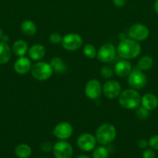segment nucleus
I'll return each instance as SVG.
<instances>
[{"label": "nucleus", "instance_id": "f257e3e1", "mask_svg": "<svg viewBox=\"0 0 158 158\" xmlns=\"http://www.w3.org/2000/svg\"><path fill=\"white\" fill-rule=\"evenodd\" d=\"M117 54L122 60H131L137 57L141 52V46L132 39L121 40L117 46Z\"/></svg>", "mask_w": 158, "mask_h": 158}, {"label": "nucleus", "instance_id": "f03ea898", "mask_svg": "<svg viewBox=\"0 0 158 158\" xmlns=\"http://www.w3.org/2000/svg\"><path fill=\"white\" fill-rule=\"evenodd\" d=\"M118 98L120 106L126 110L136 109L141 103L140 94L133 88L122 91Z\"/></svg>", "mask_w": 158, "mask_h": 158}, {"label": "nucleus", "instance_id": "7ed1b4c3", "mask_svg": "<svg viewBox=\"0 0 158 158\" xmlns=\"http://www.w3.org/2000/svg\"><path fill=\"white\" fill-rule=\"evenodd\" d=\"M116 137V127L111 123H104L101 125L95 132L97 142L102 145L110 144Z\"/></svg>", "mask_w": 158, "mask_h": 158}, {"label": "nucleus", "instance_id": "20e7f679", "mask_svg": "<svg viewBox=\"0 0 158 158\" xmlns=\"http://www.w3.org/2000/svg\"><path fill=\"white\" fill-rule=\"evenodd\" d=\"M30 71L33 77L39 81L47 80L50 78L54 73L50 64L43 61L37 62L33 65Z\"/></svg>", "mask_w": 158, "mask_h": 158}, {"label": "nucleus", "instance_id": "39448f33", "mask_svg": "<svg viewBox=\"0 0 158 158\" xmlns=\"http://www.w3.org/2000/svg\"><path fill=\"white\" fill-rule=\"evenodd\" d=\"M147 82V76L138 66L133 68L128 77V83L134 89H140L146 86Z\"/></svg>", "mask_w": 158, "mask_h": 158}, {"label": "nucleus", "instance_id": "423d86ee", "mask_svg": "<svg viewBox=\"0 0 158 158\" xmlns=\"http://www.w3.org/2000/svg\"><path fill=\"white\" fill-rule=\"evenodd\" d=\"M83 43L81 36L77 33H68L62 38L61 45L65 50H77Z\"/></svg>", "mask_w": 158, "mask_h": 158}, {"label": "nucleus", "instance_id": "0eeeda50", "mask_svg": "<svg viewBox=\"0 0 158 158\" xmlns=\"http://www.w3.org/2000/svg\"><path fill=\"white\" fill-rule=\"evenodd\" d=\"M116 47L111 43H105L102 45L97 52V58L102 63H108L112 61L116 56Z\"/></svg>", "mask_w": 158, "mask_h": 158}, {"label": "nucleus", "instance_id": "6e6552de", "mask_svg": "<svg viewBox=\"0 0 158 158\" xmlns=\"http://www.w3.org/2000/svg\"><path fill=\"white\" fill-rule=\"evenodd\" d=\"M128 34L130 39L139 42L147 40L149 36L150 32H149L148 28L144 26L143 24L136 23L130 26L128 31Z\"/></svg>", "mask_w": 158, "mask_h": 158}, {"label": "nucleus", "instance_id": "1a4fd4ad", "mask_svg": "<svg viewBox=\"0 0 158 158\" xmlns=\"http://www.w3.org/2000/svg\"><path fill=\"white\" fill-rule=\"evenodd\" d=\"M122 92V87L120 83L115 80H109L105 82L102 87V93L106 98L113 100L120 95Z\"/></svg>", "mask_w": 158, "mask_h": 158}, {"label": "nucleus", "instance_id": "9d476101", "mask_svg": "<svg viewBox=\"0 0 158 158\" xmlns=\"http://www.w3.org/2000/svg\"><path fill=\"white\" fill-rule=\"evenodd\" d=\"M102 93V86L100 82L96 79H91L86 83L85 94L88 99L97 100Z\"/></svg>", "mask_w": 158, "mask_h": 158}, {"label": "nucleus", "instance_id": "9b49d317", "mask_svg": "<svg viewBox=\"0 0 158 158\" xmlns=\"http://www.w3.org/2000/svg\"><path fill=\"white\" fill-rule=\"evenodd\" d=\"M53 151L56 158H71L73 148L71 143L64 140H60L54 144Z\"/></svg>", "mask_w": 158, "mask_h": 158}, {"label": "nucleus", "instance_id": "f8f14e48", "mask_svg": "<svg viewBox=\"0 0 158 158\" xmlns=\"http://www.w3.org/2000/svg\"><path fill=\"white\" fill-rule=\"evenodd\" d=\"M97 140L95 136L85 133L81 134L77 140V147L84 151H91L96 148Z\"/></svg>", "mask_w": 158, "mask_h": 158}, {"label": "nucleus", "instance_id": "ddd939ff", "mask_svg": "<svg viewBox=\"0 0 158 158\" xmlns=\"http://www.w3.org/2000/svg\"><path fill=\"white\" fill-rule=\"evenodd\" d=\"M73 127L68 122H60L53 130V135L60 140H64L71 137Z\"/></svg>", "mask_w": 158, "mask_h": 158}, {"label": "nucleus", "instance_id": "4468645a", "mask_svg": "<svg viewBox=\"0 0 158 158\" xmlns=\"http://www.w3.org/2000/svg\"><path fill=\"white\" fill-rule=\"evenodd\" d=\"M132 69H133V67H132L131 63L126 60H122L118 61L115 65L114 73L119 77L125 78V77H129Z\"/></svg>", "mask_w": 158, "mask_h": 158}, {"label": "nucleus", "instance_id": "2eb2a0df", "mask_svg": "<svg viewBox=\"0 0 158 158\" xmlns=\"http://www.w3.org/2000/svg\"><path fill=\"white\" fill-rule=\"evenodd\" d=\"M32 68V63L30 60L26 56H20L14 63V69L20 75L26 74Z\"/></svg>", "mask_w": 158, "mask_h": 158}, {"label": "nucleus", "instance_id": "dca6fc26", "mask_svg": "<svg viewBox=\"0 0 158 158\" xmlns=\"http://www.w3.org/2000/svg\"><path fill=\"white\" fill-rule=\"evenodd\" d=\"M141 104L149 111L153 110L158 106V99L153 94H147L141 97Z\"/></svg>", "mask_w": 158, "mask_h": 158}, {"label": "nucleus", "instance_id": "f3484780", "mask_svg": "<svg viewBox=\"0 0 158 158\" xmlns=\"http://www.w3.org/2000/svg\"><path fill=\"white\" fill-rule=\"evenodd\" d=\"M46 54V49L43 46L40 44L33 45L28 50V55L29 58L33 60L39 61L44 57Z\"/></svg>", "mask_w": 158, "mask_h": 158}, {"label": "nucleus", "instance_id": "a211bd4d", "mask_svg": "<svg viewBox=\"0 0 158 158\" xmlns=\"http://www.w3.org/2000/svg\"><path fill=\"white\" fill-rule=\"evenodd\" d=\"M12 50L13 53L18 56H25V55L28 53L29 47H28V44L24 40H19L13 43Z\"/></svg>", "mask_w": 158, "mask_h": 158}, {"label": "nucleus", "instance_id": "6ab92c4d", "mask_svg": "<svg viewBox=\"0 0 158 158\" xmlns=\"http://www.w3.org/2000/svg\"><path fill=\"white\" fill-rule=\"evenodd\" d=\"M12 56V50L9 45L4 42H0V64L7 63Z\"/></svg>", "mask_w": 158, "mask_h": 158}, {"label": "nucleus", "instance_id": "aec40b11", "mask_svg": "<svg viewBox=\"0 0 158 158\" xmlns=\"http://www.w3.org/2000/svg\"><path fill=\"white\" fill-rule=\"evenodd\" d=\"M21 31L24 35L27 36H32L36 34L37 28L34 22H33L32 20L26 19L21 23Z\"/></svg>", "mask_w": 158, "mask_h": 158}, {"label": "nucleus", "instance_id": "412c9836", "mask_svg": "<svg viewBox=\"0 0 158 158\" xmlns=\"http://www.w3.org/2000/svg\"><path fill=\"white\" fill-rule=\"evenodd\" d=\"M50 64L54 72H55L56 73H64L66 72V64L59 57H54V58L51 59Z\"/></svg>", "mask_w": 158, "mask_h": 158}, {"label": "nucleus", "instance_id": "4be33fe9", "mask_svg": "<svg viewBox=\"0 0 158 158\" xmlns=\"http://www.w3.org/2000/svg\"><path fill=\"white\" fill-rule=\"evenodd\" d=\"M32 150L30 147L25 143L18 145L15 149V154L19 158H28L31 155Z\"/></svg>", "mask_w": 158, "mask_h": 158}, {"label": "nucleus", "instance_id": "5701e85b", "mask_svg": "<svg viewBox=\"0 0 158 158\" xmlns=\"http://www.w3.org/2000/svg\"><path fill=\"white\" fill-rule=\"evenodd\" d=\"M153 59L150 56H144L141 57L137 63V66L141 70H147V69H150L153 66Z\"/></svg>", "mask_w": 158, "mask_h": 158}, {"label": "nucleus", "instance_id": "b1692460", "mask_svg": "<svg viewBox=\"0 0 158 158\" xmlns=\"http://www.w3.org/2000/svg\"><path fill=\"white\" fill-rule=\"evenodd\" d=\"M93 158H108V151L105 147L100 146L94 149L92 154Z\"/></svg>", "mask_w": 158, "mask_h": 158}, {"label": "nucleus", "instance_id": "393cba45", "mask_svg": "<svg viewBox=\"0 0 158 158\" xmlns=\"http://www.w3.org/2000/svg\"><path fill=\"white\" fill-rule=\"evenodd\" d=\"M83 53L89 59H94L97 56V49L93 45L87 44L83 48Z\"/></svg>", "mask_w": 158, "mask_h": 158}, {"label": "nucleus", "instance_id": "a878e982", "mask_svg": "<svg viewBox=\"0 0 158 158\" xmlns=\"http://www.w3.org/2000/svg\"><path fill=\"white\" fill-rule=\"evenodd\" d=\"M136 117L139 119V120H147L150 116V111L146 109L143 106H139L136 108Z\"/></svg>", "mask_w": 158, "mask_h": 158}, {"label": "nucleus", "instance_id": "bb28decb", "mask_svg": "<svg viewBox=\"0 0 158 158\" xmlns=\"http://www.w3.org/2000/svg\"><path fill=\"white\" fill-rule=\"evenodd\" d=\"M114 73V69H112L109 66H104L101 69V74L103 77L106 79H109L112 77Z\"/></svg>", "mask_w": 158, "mask_h": 158}, {"label": "nucleus", "instance_id": "cd10ccee", "mask_svg": "<svg viewBox=\"0 0 158 158\" xmlns=\"http://www.w3.org/2000/svg\"><path fill=\"white\" fill-rule=\"evenodd\" d=\"M62 38H63V37L60 35V34L57 33V32H54V33L50 34L49 40L50 42L52 44L57 45L59 44V43H61Z\"/></svg>", "mask_w": 158, "mask_h": 158}, {"label": "nucleus", "instance_id": "c85d7f7f", "mask_svg": "<svg viewBox=\"0 0 158 158\" xmlns=\"http://www.w3.org/2000/svg\"><path fill=\"white\" fill-rule=\"evenodd\" d=\"M149 145L153 149L158 150V135H154L149 140Z\"/></svg>", "mask_w": 158, "mask_h": 158}, {"label": "nucleus", "instance_id": "c756f323", "mask_svg": "<svg viewBox=\"0 0 158 158\" xmlns=\"http://www.w3.org/2000/svg\"><path fill=\"white\" fill-rule=\"evenodd\" d=\"M156 154L152 149H146L143 153V158H155Z\"/></svg>", "mask_w": 158, "mask_h": 158}, {"label": "nucleus", "instance_id": "7c9ffc66", "mask_svg": "<svg viewBox=\"0 0 158 158\" xmlns=\"http://www.w3.org/2000/svg\"><path fill=\"white\" fill-rule=\"evenodd\" d=\"M148 144L149 142H147V140H145V139L139 140V142H138V146H139V148H141V149H145V148H147Z\"/></svg>", "mask_w": 158, "mask_h": 158}, {"label": "nucleus", "instance_id": "2f4dec72", "mask_svg": "<svg viewBox=\"0 0 158 158\" xmlns=\"http://www.w3.org/2000/svg\"><path fill=\"white\" fill-rule=\"evenodd\" d=\"M41 149L43 150V151H45V152H49V151L52 149V146H51L50 143L46 142V143H43V144L41 145Z\"/></svg>", "mask_w": 158, "mask_h": 158}, {"label": "nucleus", "instance_id": "473e14b6", "mask_svg": "<svg viewBox=\"0 0 158 158\" xmlns=\"http://www.w3.org/2000/svg\"><path fill=\"white\" fill-rule=\"evenodd\" d=\"M113 3L117 7H123L126 3V0H113Z\"/></svg>", "mask_w": 158, "mask_h": 158}, {"label": "nucleus", "instance_id": "72a5a7b5", "mask_svg": "<svg viewBox=\"0 0 158 158\" xmlns=\"http://www.w3.org/2000/svg\"><path fill=\"white\" fill-rule=\"evenodd\" d=\"M154 9L155 12L158 14V0H156L154 2Z\"/></svg>", "mask_w": 158, "mask_h": 158}, {"label": "nucleus", "instance_id": "f704fd0d", "mask_svg": "<svg viewBox=\"0 0 158 158\" xmlns=\"http://www.w3.org/2000/svg\"><path fill=\"white\" fill-rule=\"evenodd\" d=\"M3 36H4V35H3V31H2V29L0 28V40L2 39Z\"/></svg>", "mask_w": 158, "mask_h": 158}, {"label": "nucleus", "instance_id": "c9c22d12", "mask_svg": "<svg viewBox=\"0 0 158 158\" xmlns=\"http://www.w3.org/2000/svg\"><path fill=\"white\" fill-rule=\"evenodd\" d=\"M77 158H91V157H89L88 156H86V155H81L79 156V157H77Z\"/></svg>", "mask_w": 158, "mask_h": 158}, {"label": "nucleus", "instance_id": "e433bc0d", "mask_svg": "<svg viewBox=\"0 0 158 158\" xmlns=\"http://www.w3.org/2000/svg\"><path fill=\"white\" fill-rule=\"evenodd\" d=\"M40 158H44V157H40Z\"/></svg>", "mask_w": 158, "mask_h": 158}]
</instances>
